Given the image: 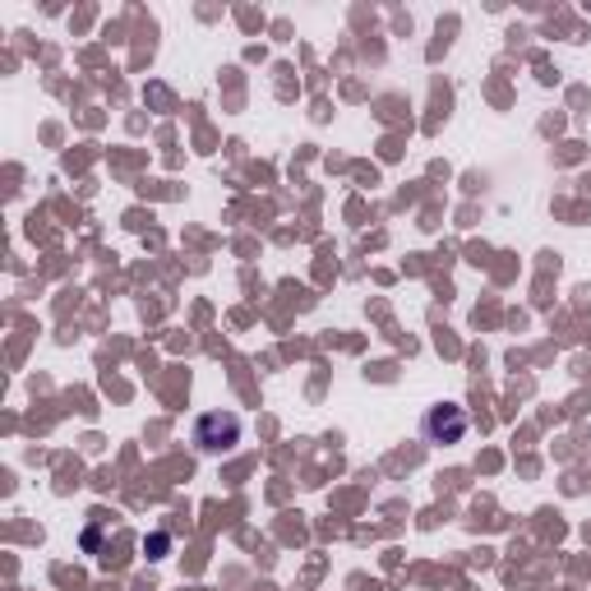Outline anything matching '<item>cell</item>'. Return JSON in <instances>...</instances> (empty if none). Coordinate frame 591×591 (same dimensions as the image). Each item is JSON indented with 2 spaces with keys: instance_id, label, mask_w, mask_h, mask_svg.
Here are the masks:
<instances>
[{
  "instance_id": "1",
  "label": "cell",
  "mask_w": 591,
  "mask_h": 591,
  "mask_svg": "<svg viewBox=\"0 0 591 591\" xmlns=\"http://www.w3.org/2000/svg\"><path fill=\"white\" fill-rule=\"evenodd\" d=\"M467 411L458 407V402H435L425 411V421H421V435H425V444H462V435H467Z\"/></svg>"
},
{
  "instance_id": "2",
  "label": "cell",
  "mask_w": 591,
  "mask_h": 591,
  "mask_svg": "<svg viewBox=\"0 0 591 591\" xmlns=\"http://www.w3.org/2000/svg\"><path fill=\"white\" fill-rule=\"evenodd\" d=\"M236 439H241V421L222 417V411H208V417H200V425H194V444H200L204 453H222Z\"/></svg>"
}]
</instances>
